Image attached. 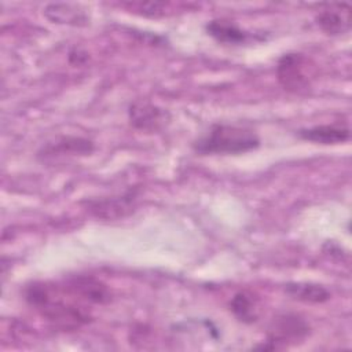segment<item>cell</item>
Returning a JSON list of instances; mask_svg holds the SVG:
<instances>
[{"label":"cell","mask_w":352,"mask_h":352,"mask_svg":"<svg viewBox=\"0 0 352 352\" xmlns=\"http://www.w3.org/2000/svg\"><path fill=\"white\" fill-rule=\"evenodd\" d=\"M285 292L294 300L309 302V304H320L330 298V293L320 285L305 283V282H290L285 286Z\"/></svg>","instance_id":"10"},{"label":"cell","mask_w":352,"mask_h":352,"mask_svg":"<svg viewBox=\"0 0 352 352\" xmlns=\"http://www.w3.org/2000/svg\"><path fill=\"white\" fill-rule=\"evenodd\" d=\"M44 155H65V154H81L87 155L94 151V142L84 138L66 136L55 142V144H48L43 148Z\"/></svg>","instance_id":"11"},{"label":"cell","mask_w":352,"mask_h":352,"mask_svg":"<svg viewBox=\"0 0 352 352\" xmlns=\"http://www.w3.org/2000/svg\"><path fill=\"white\" fill-rule=\"evenodd\" d=\"M351 6L348 3H331L323 6L315 16L318 26L330 36H340L349 32L352 26Z\"/></svg>","instance_id":"6"},{"label":"cell","mask_w":352,"mask_h":352,"mask_svg":"<svg viewBox=\"0 0 352 352\" xmlns=\"http://www.w3.org/2000/svg\"><path fill=\"white\" fill-rule=\"evenodd\" d=\"M276 77L286 91L301 92L316 78V65L301 52H287L278 60Z\"/></svg>","instance_id":"3"},{"label":"cell","mask_w":352,"mask_h":352,"mask_svg":"<svg viewBox=\"0 0 352 352\" xmlns=\"http://www.w3.org/2000/svg\"><path fill=\"white\" fill-rule=\"evenodd\" d=\"M298 136L319 144H338L349 140L351 131L344 124H322L300 129Z\"/></svg>","instance_id":"8"},{"label":"cell","mask_w":352,"mask_h":352,"mask_svg":"<svg viewBox=\"0 0 352 352\" xmlns=\"http://www.w3.org/2000/svg\"><path fill=\"white\" fill-rule=\"evenodd\" d=\"M25 300L41 316L62 329H76L91 320L85 302L66 283L33 282L25 290Z\"/></svg>","instance_id":"1"},{"label":"cell","mask_w":352,"mask_h":352,"mask_svg":"<svg viewBox=\"0 0 352 352\" xmlns=\"http://www.w3.org/2000/svg\"><path fill=\"white\" fill-rule=\"evenodd\" d=\"M131 124L143 132H157L166 126L170 116L166 110L148 100H136L128 110Z\"/></svg>","instance_id":"5"},{"label":"cell","mask_w":352,"mask_h":352,"mask_svg":"<svg viewBox=\"0 0 352 352\" xmlns=\"http://www.w3.org/2000/svg\"><path fill=\"white\" fill-rule=\"evenodd\" d=\"M309 334V324L305 319L296 314H283L276 316L270 329L267 341L256 348L280 349L289 344H297Z\"/></svg>","instance_id":"4"},{"label":"cell","mask_w":352,"mask_h":352,"mask_svg":"<svg viewBox=\"0 0 352 352\" xmlns=\"http://www.w3.org/2000/svg\"><path fill=\"white\" fill-rule=\"evenodd\" d=\"M230 309L238 320L253 323L258 318V300L249 292H239L231 298Z\"/></svg>","instance_id":"12"},{"label":"cell","mask_w":352,"mask_h":352,"mask_svg":"<svg viewBox=\"0 0 352 352\" xmlns=\"http://www.w3.org/2000/svg\"><path fill=\"white\" fill-rule=\"evenodd\" d=\"M67 286L85 302L103 305L111 300L109 287L91 275H74L66 280Z\"/></svg>","instance_id":"7"},{"label":"cell","mask_w":352,"mask_h":352,"mask_svg":"<svg viewBox=\"0 0 352 352\" xmlns=\"http://www.w3.org/2000/svg\"><path fill=\"white\" fill-rule=\"evenodd\" d=\"M209 36H212L216 41L223 44H245L256 37V34H252L250 32L239 28L231 21L226 19H213L206 23L205 26Z\"/></svg>","instance_id":"9"},{"label":"cell","mask_w":352,"mask_h":352,"mask_svg":"<svg viewBox=\"0 0 352 352\" xmlns=\"http://www.w3.org/2000/svg\"><path fill=\"white\" fill-rule=\"evenodd\" d=\"M258 146L260 138L254 131L239 125L214 124L208 133L194 142L192 148L202 155H235L256 150Z\"/></svg>","instance_id":"2"},{"label":"cell","mask_w":352,"mask_h":352,"mask_svg":"<svg viewBox=\"0 0 352 352\" xmlns=\"http://www.w3.org/2000/svg\"><path fill=\"white\" fill-rule=\"evenodd\" d=\"M44 14L48 19L58 23H67V25H81L88 21L84 11H81L78 7L73 4H50L45 7Z\"/></svg>","instance_id":"13"}]
</instances>
